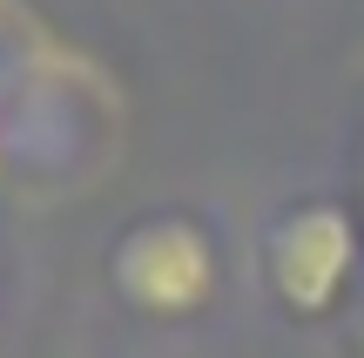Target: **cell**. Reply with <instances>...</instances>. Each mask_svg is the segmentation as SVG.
<instances>
[{"label":"cell","instance_id":"cell-3","mask_svg":"<svg viewBox=\"0 0 364 358\" xmlns=\"http://www.w3.org/2000/svg\"><path fill=\"white\" fill-rule=\"evenodd\" d=\"M7 27H21V7H14V0H0V34H7Z\"/></svg>","mask_w":364,"mask_h":358},{"label":"cell","instance_id":"cell-1","mask_svg":"<svg viewBox=\"0 0 364 358\" xmlns=\"http://www.w3.org/2000/svg\"><path fill=\"white\" fill-rule=\"evenodd\" d=\"M108 284L115 298L149 325H189L223 298V251L203 216L156 210L135 216L108 251Z\"/></svg>","mask_w":364,"mask_h":358},{"label":"cell","instance_id":"cell-2","mask_svg":"<svg viewBox=\"0 0 364 358\" xmlns=\"http://www.w3.org/2000/svg\"><path fill=\"white\" fill-rule=\"evenodd\" d=\"M358 251H364V237L344 203H331V196L290 203L263 237V284L290 318L317 325L331 311H344L351 278H358Z\"/></svg>","mask_w":364,"mask_h":358},{"label":"cell","instance_id":"cell-4","mask_svg":"<svg viewBox=\"0 0 364 358\" xmlns=\"http://www.w3.org/2000/svg\"><path fill=\"white\" fill-rule=\"evenodd\" d=\"M358 352H364V318H358Z\"/></svg>","mask_w":364,"mask_h":358}]
</instances>
